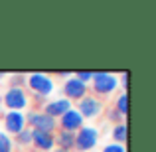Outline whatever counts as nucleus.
<instances>
[{
	"instance_id": "obj_22",
	"label": "nucleus",
	"mask_w": 156,
	"mask_h": 152,
	"mask_svg": "<svg viewBox=\"0 0 156 152\" xmlns=\"http://www.w3.org/2000/svg\"><path fill=\"white\" fill-rule=\"evenodd\" d=\"M71 75H73L71 71H57V77H59V79H63V81H65V79H69Z\"/></svg>"
},
{
	"instance_id": "obj_13",
	"label": "nucleus",
	"mask_w": 156,
	"mask_h": 152,
	"mask_svg": "<svg viewBox=\"0 0 156 152\" xmlns=\"http://www.w3.org/2000/svg\"><path fill=\"white\" fill-rule=\"evenodd\" d=\"M111 138H113L111 142L126 146V140H129V125H126V121L119 122V125H113V129H111Z\"/></svg>"
},
{
	"instance_id": "obj_24",
	"label": "nucleus",
	"mask_w": 156,
	"mask_h": 152,
	"mask_svg": "<svg viewBox=\"0 0 156 152\" xmlns=\"http://www.w3.org/2000/svg\"><path fill=\"white\" fill-rule=\"evenodd\" d=\"M2 79H6V73H4V71H0V81H2Z\"/></svg>"
},
{
	"instance_id": "obj_16",
	"label": "nucleus",
	"mask_w": 156,
	"mask_h": 152,
	"mask_svg": "<svg viewBox=\"0 0 156 152\" xmlns=\"http://www.w3.org/2000/svg\"><path fill=\"white\" fill-rule=\"evenodd\" d=\"M14 138L10 134H6L4 130H0V152H14Z\"/></svg>"
},
{
	"instance_id": "obj_6",
	"label": "nucleus",
	"mask_w": 156,
	"mask_h": 152,
	"mask_svg": "<svg viewBox=\"0 0 156 152\" xmlns=\"http://www.w3.org/2000/svg\"><path fill=\"white\" fill-rule=\"evenodd\" d=\"M73 107L79 111V115L85 118V122L97 121V118L103 117V113H105V101L99 99V97H95V95H91V93H89L87 97H83L81 101H77Z\"/></svg>"
},
{
	"instance_id": "obj_14",
	"label": "nucleus",
	"mask_w": 156,
	"mask_h": 152,
	"mask_svg": "<svg viewBox=\"0 0 156 152\" xmlns=\"http://www.w3.org/2000/svg\"><path fill=\"white\" fill-rule=\"evenodd\" d=\"M113 109L117 111L121 117H125V118H126V115H129V93H126V91H119V93H117V97H115V105H113Z\"/></svg>"
},
{
	"instance_id": "obj_19",
	"label": "nucleus",
	"mask_w": 156,
	"mask_h": 152,
	"mask_svg": "<svg viewBox=\"0 0 156 152\" xmlns=\"http://www.w3.org/2000/svg\"><path fill=\"white\" fill-rule=\"evenodd\" d=\"M101 152H126L125 144H117V142H107L101 146Z\"/></svg>"
},
{
	"instance_id": "obj_4",
	"label": "nucleus",
	"mask_w": 156,
	"mask_h": 152,
	"mask_svg": "<svg viewBox=\"0 0 156 152\" xmlns=\"http://www.w3.org/2000/svg\"><path fill=\"white\" fill-rule=\"evenodd\" d=\"M99 140H101V130L95 125H83L75 133L73 152H93L99 146Z\"/></svg>"
},
{
	"instance_id": "obj_7",
	"label": "nucleus",
	"mask_w": 156,
	"mask_h": 152,
	"mask_svg": "<svg viewBox=\"0 0 156 152\" xmlns=\"http://www.w3.org/2000/svg\"><path fill=\"white\" fill-rule=\"evenodd\" d=\"M26 126V113H22V111H4L2 113V130L6 134L16 136Z\"/></svg>"
},
{
	"instance_id": "obj_3",
	"label": "nucleus",
	"mask_w": 156,
	"mask_h": 152,
	"mask_svg": "<svg viewBox=\"0 0 156 152\" xmlns=\"http://www.w3.org/2000/svg\"><path fill=\"white\" fill-rule=\"evenodd\" d=\"M30 93L24 87H8L0 97V105L6 111H22L26 113L30 109Z\"/></svg>"
},
{
	"instance_id": "obj_1",
	"label": "nucleus",
	"mask_w": 156,
	"mask_h": 152,
	"mask_svg": "<svg viewBox=\"0 0 156 152\" xmlns=\"http://www.w3.org/2000/svg\"><path fill=\"white\" fill-rule=\"evenodd\" d=\"M89 93L99 99H107L119 93V79L109 71H93V79L89 83Z\"/></svg>"
},
{
	"instance_id": "obj_21",
	"label": "nucleus",
	"mask_w": 156,
	"mask_h": 152,
	"mask_svg": "<svg viewBox=\"0 0 156 152\" xmlns=\"http://www.w3.org/2000/svg\"><path fill=\"white\" fill-rule=\"evenodd\" d=\"M117 79H119V89H121V91H126V89H129L130 73L129 71H122V73H119V75H117Z\"/></svg>"
},
{
	"instance_id": "obj_5",
	"label": "nucleus",
	"mask_w": 156,
	"mask_h": 152,
	"mask_svg": "<svg viewBox=\"0 0 156 152\" xmlns=\"http://www.w3.org/2000/svg\"><path fill=\"white\" fill-rule=\"evenodd\" d=\"M26 125L32 130H42V133H55L57 130V121L46 115L42 109H28L26 111Z\"/></svg>"
},
{
	"instance_id": "obj_10",
	"label": "nucleus",
	"mask_w": 156,
	"mask_h": 152,
	"mask_svg": "<svg viewBox=\"0 0 156 152\" xmlns=\"http://www.w3.org/2000/svg\"><path fill=\"white\" fill-rule=\"evenodd\" d=\"M71 107H73V103L67 101V99H63V97H51V99H48L42 105V111L46 115H50L51 118H55V121H57V118H59L63 113H67Z\"/></svg>"
},
{
	"instance_id": "obj_11",
	"label": "nucleus",
	"mask_w": 156,
	"mask_h": 152,
	"mask_svg": "<svg viewBox=\"0 0 156 152\" xmlns=\"http://www.w3.org/2000/svg\"><path fill=\"white\" fill-rule=\"evenodd\" d=\"M32 148L36 152H51L55 148V136L51 133L32 130Z\"/></svg>"
},
{
	"instance_id": "obj_2",
	"label": "nucleus",
	"mask_w": 156,
	"mask_h": 152,
	"mask_svg": "<svg viewBox=\"0 0 156 152\" xmlns=\"http://www.w3.org/2000/svg\"><path fill=\"white\" fill-rule=\"evenodd\" d=\"M26 91H30V95H40L44 99H51V95L55 93V79L50 73L34 71L26 79Z\"/></svg>"
},
{
	"instance_id": "obj_20",
	"label": "nucleus",
	"mask_w": 156,
	"mask_h": 152,
	"mask_svg": "<svg viewBox=\"0 0 156 152\" xmlns=\"http://www.w3.org/2000/svg\"><path fill=\"white\" fill-rule=\"evenodd\" d=\"M73 77H75L77 81H81V83L89 85V83H91V79H93V71H75V73H73Z\"/></svg>"
},
{
	"instance_id": "obj_9",
	"label": "nucleus",
	"mask_w": 156,
	"mask_h": 152,
	"mask_svg": "<svg viewBox=\"0 0 156 152\" xmlns=\"http://www.w3.org/2000/svg\"><path fill=\"white\" fill-rule=\"evenodd\" d=\"M83 125H87V122H85V118L79 115V111H77L75 107H71L67 113H63L59 118H57V129L65 130V133H73L75 134Z\"/></svg>"
},
{
	"instance_id": "obj_18",
	"label": "nucleus",
	"mask_w": 156,
	"mask_h": 152,
	"mask_svg": "<svg viewBox=\"0 0 156 152\" xmlns=\"http://www.w3.org/2000/svg\"><path fill=\"white\" fill-rule=\"evenodd\" d=\"M28 73H12L10 75V87H24L26 89Z\"/></svg>"
},
{
	"instance_id": "obj_17",
	"label": "nucleus",
	"mask_w": 156,
	"mask_h": 152,
	"mask_svg": "<svg viewBox=\"0 0 156 152\" xmlns=\"http://www.w3.org/2000/svg\"><path fill=\"white\" fill-rule=\"evenodd\" d=\"M105 118H107V122H111V125H119V122H122V121H126L125 117H121V115L117 113V111L111 107V109H105Z\"/></svg>"
},
{
	"instance_id": "obj_15",
	"label": "nucleus",
	"mask_w": 156,
	"mask_h": 152,
	"mask_svg": "<svg viewBox=\"0 0 156 152\" xmlns=\"http://www.w3.org/2000/svg\"><path fill=\"white\" fill-rule=\"evenodd\" d=\"M14 138V146H18V148H30L32 146V129H24L22 133H18Z\"/></svg>"
},
{
	"instance_id": "obj_12",
	"label": "nucleus",
	"mask_w": 156,
	"mask_h": 152,
	"mask_svg": "<svg viewBox=\"0 0 156 152\" xmlns=\"http://www.w3.org/2000/svg\"><path fill=\"white\" fill-rule=\"evenodd\" d=\"M53 136H55V146H57V148L73 152V144H75V134H73V133H65V130L57 129L55 133H53Z\"/></svg>"
},
{
	"instance_id": "obj_23",
	"label": "nucleus",
	"mask_w": 156,
	"mask_h": 152,
	"mask_svg": "<svg viewBox=\"0 0 156 152\" xmlns=\"http://www.w3.org/2000/svg\"><path fill=\"white\" fill-rule=\"evenodd\" d=\"M51 152H71V150H63V148H57V146H55V148H53Z\"/></svg>"
},
{
	"instance_id": "obj_8",
	"label": "nucleus",
	"mask_w": 156,
	"mask_h": 152,
	"mask_svg": "<svg viewBox=\"0 0 156 152\" xmlns=\"http://www.w3.org/2000/svg\"><path fill=\"white\" fill-rule=\"evenodd\" d=\"M61 95H63V99L71 101L73 105H75L77 101H81L83 97L89 95V85L77 81L75 77L71 75L69 79H65L63 83H61Z\"/></svg>"
}]
</instances>
